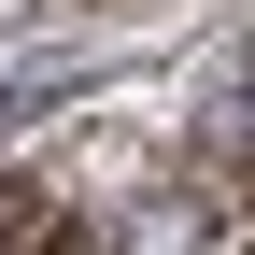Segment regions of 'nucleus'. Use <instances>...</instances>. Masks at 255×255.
I'll use <instances>...</instances> for the list:
<instances>
[{
  "label": "nucleus",
  "mask_w": 255,
  "mask_h": 255,
  "mask_svg": "<svg viewBox=\"0 0 255 255\" xmlns=\"http://www.w3.org/2000/svg\"><path fill=\"white\" fill-rule=\"evenodd\" d=\"M14 241H28V199H14V184H0V255H14Z\"/></svg>",
  "instance_id": "obj_1"
}]
</instances>
